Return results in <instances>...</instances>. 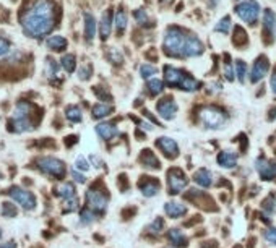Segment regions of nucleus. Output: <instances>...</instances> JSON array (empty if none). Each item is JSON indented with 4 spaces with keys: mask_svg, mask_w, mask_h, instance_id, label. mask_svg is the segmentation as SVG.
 <instances>
[{
    "mask_svg": "<svg viewBox=\"0 0 276 248\" xmlns=\"http://www.w3.org/2000/svg\"><path fill=\"white\" fill-rule=\"evenodd\" d=\"M185 75H187L185 72H182V70H179V68L169 67V65L164 68V80L169 86H177V88H181Z\"/></svg>",
    "mask_w": 276,
    "mask_h": 248,
    "instance_id": "15",
    "label": "nucleus"
},
{
    "mask_svg": "<svg viewBox=\"0 0 276 248\" xmlns=\"http://www.w3.org/2000/svg\"><path fill=\"white\" fill-rule=\"evenodd\" d=\"M10 130L15 131V133H23V131L33 130V126L28 119H12V122H10Z\"/></svg>",
    "mask_w": 276,
    "mask_h": 248,
    "instance_id": "24",
    "label": "nucleus"
},
{
    "mask_svg": "<svg viewBox=\"0 0 276 248\" xmlns=\"http://www.w3.org/2000/svg\"><path fill=\"white\" fill-rule=\"evenodd\" d=\"M29 110H31V104L24 103V101H20L17 104V107H15L13 119H28Z\"/></svg>",
    "mask_w": 276,
    "mask_h": 248,
    "instance_id": "29",
    "label": "nucleus"
},
{
    "mask_svg": "<svg viewBox=\"0 0 276 248\" xmlns=\"http://www.w3.org/2000/svg\"><path fill=\"white\" fill-rule=\"evenodd\" d=\"M164 211H166V214L167 216H171L172 219H177V217H181L184 216L187 212V207L181 205V203H177V201H171V203H166L164 205Z\"/></svg>",
    "mask_w": 276,
    "mask_h": 248,
    "instance_id": "21",
    "label": "nucleus"
},
{
    "mask_svg": "<svg viewBox=\"0 0 276 248\" xmlns=\"http://www.w3.org/2000/svg\"><path fill=\"white\" fill-rule=\"evenodd\" d=\"M187 177L181 169H171L167 172V188H169V193L179 195L187 186Z\"/></svg>",
    "mask_w": 276,
    "mask_h": 248,
    "instance_id": "6",
    "label": "nucleus"
},
{
    "mask_svg": "<svg viewBox=\"0 0 276 248\" xmlns=\"http://www.w3.org/2000/svg\"><path fill=\"white\" fill-rule=\"evenodd\" d=\"M140 161H141V164L146 167V169H151V170H158L161 167V163H160V159L156 158L155 153L150 149H145L141 153L140 156Z\"/></svg>",
    "mask_w": 276,
    "mask_h": 248,
    "instance_id": "17",
    "label": "nucleus"
},
{
    "mask_svg": "<svg viewBox=\"0 0 276 248\" xmlns=\"http://www.w3.org/2000/svg\"><path fill=\"white\" fill-rule=\"evenodd\" d=\"M229 28H231V18H229V17H224L221 21L216 24V31L224 33V34L229 33Z\"/></svg>",
    "mask_w": 276,
    "mask_h": 248,
    "instance_id": "40",
    "label": "nucleus"
},
{
    "mask_svg": "<svg viewBox=\"0 0 276 248\" xmlns=\"http://www.w3.org/2000/svg\"><path fill=\"white\" fill-rule=\"evenodd\" d=\"M185 38H187V34L184 33V29L177 26L167 28V31L164 34V42H162V49H164L166 55L181 59L184 44H185Z\"/></svg>",
    "mask_w": 276,
    "mask_h": 248,
    "instance_id": "2",
    "label": "nucleus"
},
{
    "mask_svg": "<svg viewBox=\"0 0 276 248\" xmlns=\"http://www.w3.org/2000/svg\"><path fill=\"white\" fill-rule=\"evenodd\" d=\"M65 115H67V119L70 122H81V119H83L81 109L76 107V105H69L67 110H65Z\"/></svg>",
    "mask_w": 276,
    "mask_h": 248,
    "instance_id": "32",
    "label": "nucleus"
},
{
    "mask_svg": "<svg viewBox=\"0 0 276 248\" xmlns=\"http://www.w3.org/2000/svg\"><path fill=\"white\" fill-rule=\"evenodd\" d=\"M46 45H47L50 50H57V52H60V50L67 49V39L62 36H50L47 39V42H46Z\"/></svg>",
    "mask_w": 276,
    "mask_h": 248,
    "instance_id": "26",
    "label": "nucleus"
},
{
    "mask_svg": "<svg viewBox=\"0 0 276 248\" xmlns=\"http://www.w3.org/2000/svg\"><path fill=\"white\" fill-rule=\"evenodd\" d=\"M109 59H111L114 63H120V62H122V55H120L119 50H115V49L109 50Z\"/></svg>",
    "mask_w": 276,
    "mask_h": 248,
    "instance_id": "47",
    "label": "nucleus"
},
{
    "mask_svg": "<svg viewBox=\"0 0 276 248\" xmlns=\"http://www.w3.org/2000/svg\"><path fill=\"white\" fill-rule=\"evenodd\" d=\"M111 26H112V12L111 10H106L103 18H101V23H99V34H101V39H103V41H106V39L109 38Z\"/></svg>",
    "mask_w": 276,
    "mask_h": 248,
    "instance_id": "18",
    "label": "nucleus"
},
{
    "mask_svg": "<svg viewBox=\"0 0 276 248\" xmlns=\"http://www.w3.org/2000/svg\"><path fill=\"white\" fill-rule=\"evenodd\" d=\"M161 2H169V0H161Z\"/></svg>",
    "mask_w": 276,
    "mask_h": 248,
    "instance_id": "57",
    "label": "nucleus"
},
{
    "mask_svg": "<svg viewBox=\"0 0 276 248\" xmlns=\"http://www.w3.org/2000/svg\"><path fill=\"white\" fill-rule=\"evenodd\" d=\"M22 26L29 38H43L54 28V5L50 0H36L22 17Z\"/></svg>",
    "mask_w": 276,
    "mask_h": 248,
    "instance_id": "1",
    "label": "nucleus"
},
{
    "mask_svg": "<svg viewBox=\"0 0 276 248\" xmlns=\"http://www.w3.org/2000/svg\"><path fill=\"white\" fill-rule=\"evenodd\" d=\"M224 59H226V62H224V72H223V75L226 77L228 82H232V80H234L232 63H231V60H229V55H228V54L224 55Z\"/></svg>",
    "mask_w": 276,
    "mask_h": 248,
    "instance_id": "37",
    "label": "nucleus"
},
{
    "mask_svg": "<svg viewBox=\"0 0 276 248\" xmlns=\"http://www.w3.org/2000/svg\"><path fill=\"white\" fill-rule=\"evenodd\" d=\"M236 75H237L239 82L244 83L245 75H247V63H245L244 60H237L236 62Z\"/></svg>",
    "mask_w": 276,
    "mask_h": 248,
    "instance_id": "36",
    "label": "nucleus"
},
{
    "mask_svg": "<svg viewBox=\"0 0 276 248\" xmlns=\"http://www.w3.org/2000/svg\"><path fill=\"white\" fill-rule=\"evenodd\" d=\"M0 239H2V230H0Z\"/></svg>",
    "mask_w": 276,
    "mask_h": 248,
    "instance_id": "58",
    "label": "nucleus"
},
{
    "mask_svg": "<svg viewBox=\"0 0 276 248\" xmlns=\"http://www.w3.org/2000/svg\"><path fill=\"white\" fill-rule=\"evenodd\" d=\"M218 164L221 167H226V169H231L237 164V156L231 153V151H223L218 156Z\"/></svg>",
    "mask_w": 276,
    "mask_h": 248,
    "instance_id": "22",
    "label": "nucleus"
},
{
    "mask_svg": "<svg viewBox=\"0 0 276 248\" xmlns=\"http://www.w3.org/2000/svg\"><path fill=\"white\" fill-rule=\"evenodd\" d=\"M2 214H3V217H15L18 214V209L12 203H3L2 205Z\"/></svg>",
    "mask_w": 276,
    "mask_h": 248,
    "instance_id": "38",
    "label": "nucleus"
},
{
    "mask_svg": "<svg viewBox=\"0 0 276 248\" xmlns=\"http://www.w3.org/2000/svg\"><path fill=\"white\" fill-rule=\"evenodd\" d=\"M156 72L158 70L155 67H151V65H148V63L141 65V68H140V73H141L143 78H150L151 75H156Z\"/></svg>",
    "mask_w": 276,
    "mask_h": 248,
    "instance_id": "41",
    "label": "nucleus"
},
{
    "mask_svg": "<svg viewBox=\"0 0 276 248\" xmlns=\"http://www.w3.org/2000/svg\"><path fill=\"white\" fill-rule=\"evenodd\" d=\"M76 207H78V200L71 198V200H67V203H65V206H64V211L65 212H71V211H75Z\"/></svg>",
    "mask_w": 276,
    "mask_h": 248,
    "instance_id": "45",
    "label": "nucleus"
},
{
    "mask_svg": "<svg viewBox=\"0 0 276 248\" xmlns=\"http://www.w3.org/2000/svg\"><path fill=\"white\" fill-rule=\"evenodd\" d=\"M96 36V20L91 13H85V39L91 42Z\"/></svg>",
    "mask_w": 276,
    "mask_h": 248,
    "instance_id": "20",
    "label": "nucleus"
},
{
    "mask_svg": "<svg viewBox=\"0 0 276 248\" xmlns=\"http://www.w3.org/2000/svg\"><path fill=\"white\" fill-rule=\"evenodd\" d=\"M198 117H200L203 125L208 126V128H214V130L223 128L228 122V115L224 114L221 109L214 107V105H207V107L200 109Z\"/></svg>",
    "mask_w": 276,
    "mask_h": 248,
    "instance_id": "3",
    "label": "nucleus"
},
{
    "mask_svg": "<svg viewBox=\"0 0 276 248\" xmlns=\"http://www.w3.org/2000/svg\"><path fill=\"white\" fill-rule=\"evenodd\" d=\"M8 195L12 196L18 205H22V207H24V209H33V207H36L34 195L29 193L26 190L20 188V186H10Z\"/></svg>",
    "mask_w": 276,
    "mask_h": 248,
    "instance_id": "7",
    "label": "nucleus"
},
{
    "mask_svg": "<svg viewBox=\"0 0 276 248\" xmlns=\"http://www.w3.org/2000/svg\"><path fill=\"white\" fill-rule=\"evenodd\" d=\"M86 201H88V206L91 209L98 211V212H104L107 207V198L103 191L96 190V188H90L86 191Z\"/></svg>",
    "mask_w": 276,
    "mask_h": 248,
    "instance_id": "8",
    "label": "nucleus"
},
{
    "mask_svg": "<svg viewBox=\"0 0 276 248\" xmlns=\"http://www.w3.org/2000/svg\"><path fill=\"white\" fill-rule=\"evenodd\" d=\"M162 227H164V221H162L161 217H160V219H156V221L153 222V224L150 226V227H148V229H150L151 234H160Z\"/></svg>",
    "mask_w": 276,
    "mask_h": 248,
    "instance_id": "42",
    "label": "nucleus"
},
{
    "mask_svg": "<svg viewBox=\"0 0 276 248\" xmlns=\"http://www.w3.org/2000/svg\"><path fill=\"white\" fill-rule=\"evenodd\" d=\"M0 248H17V244L15 242H7V244L0 245Z\"/></svg>",
    "mask_w": 276,
    "mask_h": 248,
    "instance_id": "55",
    "label": "nucleus"
},
{
    "mask_svg": "<svg viewBox=\"0 0 276 248\" xmlns=\"http://www.w3.org/2000/svg\"><path fill=\"white\" fill-rule=\"evenodd\" d=\"M270 68V63H268V59L265 57V55H262V57H258L257 60H255L253 67H252V72H250V82L252 83H257L260 82L265 75H267Z\"/></svg>",
    "mask_w": 276,
    "mask_h": 248,
    "instance_id": "11",
    "label": "nucleus"
},
{
    "mask_svg": "<svg viewBox=\"0 0 276 248\" xmlns=\"http://www.w3.org/2000/svg\"><path fill=\"white\" fill-rule=\"evenodd\" d=\"M8 50H10V44H8V41H5V39L0 38V55L7 54Z\"/></svg>",
    "mask_w": 276,
    "mask_h": 248,
    "instance_id": "51",
    "label": "nucleus"
},
{
    "mask_svg": "<svg viewBox=\"0 0 276 248\" xmlns=\"http://www.w3.org/2000/svg\"><path fill=\"white\" fill-rule=\"evenodd\" d=\"M156 109H158L160 117H162L164 120H171L174 119V115L177 112V104L174 103L172 98H164L156 104Z\"/></svg>",
    "mask_w": 276,
    "mask_h": 248,
    "instance_id": "10",
    "label": "nucleus"
},
{
    "mask_svg": "<svg viewBox=\"0 0 276 248\" xmlns=\"http://www.w3.org/2000/svg\"><path fill=\"white\" fill-rule=\"evenodd\" d=\"M62 67L65 68V72H69V73L73 72L75 67H76V59H75V55H71V54L64 55V57H62Z\"/></svg>",
    "mask_w": 276,
    "mask_h": 248,
    "instance_id": "35",
    "label": "nucleus"
},
{
    "mask_svg": "<svg viewBox=\"0 0 276 248\" xmlns=\"http://www.w3.org/2000/svg\"><path fill=\"white\" fill-rule=\"evenodd\" d=\"M193 180H195L197 185L203 186V188H207V186L211 185V172L208 169H198L195 172V175H193Z\"/></svg>",
    "mask_w": 276,
    "mask_h": 248,
    "instance_id": "23",
    "label": "nucleus"
},
{
    "mask_svg": "<svg viewBox=\"0 0 276 248\" xmlns=\"http://www.w3.org/2000/svg\"><path fill=\"white\" fill-rule=\"evenodd\" d=\"M94 93H96V96H98V98H101V99H103V101H111L112 98H111V96H109V93H106V91H103V89H101V86H96V88H94Z\"/></svg>",
    "mask_w": 276,
    "mask_h": 248,
    "instance_id": "48",
    "label": "nucleus"
},
{
    "mask_svg": "<svg viewBox=\"0 0 276 248\" xmlns=\"http://www.w3.org/2000/svg\"><path fill=\"white\" fill-rule=\"evenodd\" d=\"M148 91H150V94L153 96H158V94H161L162 93V89H164V83L161 82V80H151V82H148Z\"/></svg>",
    "mask_w": 276,
    "mask_h": 248,
    "instance_id": "34",
    "label": "nucleus"
},
{
    "mask_svg": "<svg viewBox=\"0 0 276 248\" xmlns=\"http://www.w3.org/2000/svg\"><path fill=\"white\" fill-rule=\"evenodd\" d=\"M276 34V15L272 10H265L263 13V36L267 38V42H272Z\"/></svg>",
    "mask_w": 276,
    "mask_h": 248,
    "instance_id": "12",
    "label": "nucleus"
},
{
    "mask_svg": "<svg viewBox=\"0 0 276 248\" xmlns=\"http://www.w3.org/2000/svg\"><path fill=\"white\" fill-rule=\"evenodd\" d=\"M156 146L162 151V153H164V156H167V158L174 159V158H177V156H179V146L172 138L161 136V138L156 140Z\"/></svg>",
    "mask_w": 276,
    "mask_h": 248,
    "instance_id": "13",
    "label": "nucleus"
},
{
    "mask_svg": "<svg viewBox=\"0 0 276 248\" xmlns=\"http://www.w3.org/2000/svg\"><path fill=\"white\" fill-rule=\"evenodd\" d=\"M36 164H38L39 170H43L44 174L47 175H52L55 179H62L65 175V165L62 161L55 159V158H49V156H43V158H39L36 161Z\"/></svg>",
    "mask_w": 276,
    "mask_h": 248,
    "instance_id": "4",
    "label": "nucleus"
},
{
    "mask_svg": "<svg viewBox=\"0 0 276 248\" xmlns=\"http://www.w3.org/2000/svg\"><path fill=\"white\" fill-rule=\"evenodd\" d=\"M96 133H98L101 138L109 141L111 138H114L119 133V130H117V126L114 124H99L96 126Z\"/></svg>",
    "mask_w": 276,
    "mask_h": 248,
    "instance_id": "19",
    "label": "nucleus"
},
{
    "mask_svg": "<svg viewBox=\"0 0 276 248\" xmlns=\"http://www.w3.org/2000/svg\"><path fill=\"white\" fill-rule=\"evenodd\" d=\"M55 72H57V63H55V60L47 59L46 60V75H47L49 78H54Z\"/></svg>",
    "mask_w": 276,
    "mask_h": 248,
    "instance_id": "39",
    "label": "nucleus"
},
{
    "mask_svg": "<svg viewBox=\"0 0 276 248\" xmlns=\"http://www.w3.org/2000/svg\"><path fill=\"white\" fill-rule=\"evenodd\" d=\"M167 239H169L171 244L176 245V247H187L185 235H184L182 230H179V229H171L169 232H167Z\"/></svg>",
    "mask_w": 276,
    "mask_h": 248,
    "instance_id": "25",
    "label": "nucleus"
},
{
    "mask_svg": "<svg viewBox=\"0 0 276 248\" xmlns=\"http://www.w3.org/2000/svg\"><path fill=\"white\" fill-rule=\"evenodd\" d=\"M135 18H137V21L140 23V24H145L148 21V15L145 10H137L135 12Z\"/></svg>",
    "mask_w": 276,
    "mask_h": 248,
    "instance_id": "46",
    "label": "nucleus"
},
{
    "mask_svg": "<svg viewBox=\"0 0 276 248\" xmlns=\"http://www.w3.org/2000/svg\"><path fill=\"white\" fill-rule=\"evenodd\" d=\"M257 170L263 180H273L276 177V161L257 159Z\"/></svg>",
    "mask_w": 276,
    "mask_h": 248,
    "instance_id": "14",
    "label": "nucleus"
},
{
    "mask_svg": "<svg viewBox=\"0 0 276 248\" xmlns=\"http://www.w3.org/2000/svg\"><path fill=\"white\" fill-rule=\"evenodd\" d=\"M57 193L62 196L64 200H71V198H75V186L71 184H62L59 186Z\"/></svg>",
    "mask_w": 276,
    "mask_h": 248,
    "instance_id": "31",
    "label": "nucleus"
},
{
    "mask_svg": "<svg viewBox=\"0 0 276 248\" xmlns=\"http://www.w3.org/2000/svg\"><path fill=\"white\" fill-rule=\"evenodd\" d=\"M75 165H76V169H80V170H88V169H90L88 161H86L83 156H78V158H76Z\"/></svg>",
    "mask_w": 276,
    "mask_h": 248,
    "instance_id": "44",
    "label": "nucleus"
},
{
    "mask_svg": "<svg viewBox=\"0 0 276 248\" xmlns=\"http://www.w3.org/2000/svg\"><path fill=\"white\" fill-rule=\"evenodd\" d=\"M71 175H73V179L78 182V184H85V175L78 174V170H71Z\"/></svg>",
    "mask_w": 276,
    "mask_h": 248,
    "instance_id": "52",
    "label": "nucleus"
},
{
    "mask_svg": "<svg viewBox=\"0 0 276 248\" xmlns=\"http://www.w3.org/2000/svg\"><path fill=\"white\" fill-rule=\"evenodd\" d=\"M270 84H272V91L276 94V67H275L273 73H272V80H270Z\"/></svg>",
    "mask_w": 276,
    "mask_h": 248,
    "instance_id": "53",
    "label": "nucleus"
},
{
    "mask_svg": "<svg viewBox=\"0 0 276 248\" xmlns=\"http://www.w3.org/2000/svg\"><path fill=\"white\" fill-rule=\"evenodd\" d=\"M115 28H117V34H122L127 28V13L122 8L117 10L115 13Z\"/></svg>",
    "mask_w": 276,
    "mask_h": 248,
    "instance_id": "30",
    "label": "nucleus"
},
{
    "mask_svg": "<svg viewBox=\"0 0 276 248\" xmlns=\"http://www.w3.org/2000/svg\"><path fill=\"white\" fill-rule=\"evenodd\" d=\"M232 42H234V45H237V47H244V45H247L249 38H247V33H245V29L242 26H236V28H234Z\"/></svg>",
    "mask_w": 276,
    "mask_h": 248,
    "instance_id": "27",
    "label": "nucleus"
},
{
    "mask_svg": "<svg viewBox=\"0 0 276 248\" xmlns=\"http://www.w3.org/2000/svg\"><path fill=\"white\" fill-rule=\"evenodd\" d=\"M219 2V0H211V7H214V5H216Z\"/></svg>",
    "mask_w": 276,
    "mask_h": 248,
    "instance_id": "56",
    "label": "nucleus"
},
{
    "mask_svg": "<svg viewBox=\"0 0 276 248\" xmlns=\"http://www.w3.org/2000/svg\"><path fill=\"white\" fill-rule=\"evenodd\" d=\"M75 143H76V136H67V138H65V145L67 146H71Z\"/></svg>",
    "mask_w": 276,
    "mask_h": 248,
    "instance_id": "54",
    "label": "nucleus"
},
{
    "mask_svg": "<svg viewBox=\"0 0 276 248\" xmlns=\"http://www.w3.org/2000/svg\"><path fill=\"white\" fill-rule=\"evenodd\" d=\"M236 13L241 17L245 23L255 24L260 15V5L255 0H245V2L239 3L236 7Z\"/></svg>",
    "mask_w": 276,
    "mask_h": 248,
    "instance_id": "5",
    "label": "nucleus"
},
{
    "mask_svg": "<svg viewBox=\"0 0 276 248\" xmlns=\"http://www.w3.org/2000/svg\"><path fill=\"white\" fill-rule=\"evenodd\" d=\"M93 221H94V214L90 209L81 211V222H83V224H91Z\"/></svg>",
    "mask_w": 276,
    "mask_h": 248,
    "instance_id": "43",
    "label": "nucleus"
},
{
    "mask_svg": "<svg viewBox=\"0 0 276 248\" xmlns=\"http://www.w3.org/2000/svg\"><path fill=\"white\" fill-rule=\"evenodd\" d=\"M138 186H140L141 193L148 196V198L155 196L158 191H160V182L155 180L153 177H145V180H141L140 184H138Z\"/></svg>",
    "mask_w": 276,
    "mask_h": 248,
    "instance_id": "16",
    "label": "nucleus"
},
{
    "mask_svg": "<svg viewBox=\"0 0 276 248\" xmlns=\"http://www.w3.org/2000/svg\"><path fill=\"white\" fill-rule=\"evenodd\" d=\"M179 89H184V91H188V93H192V91L198 89V82L193 77H190V75H185V78H184V82L181 84V88Z\"/></svg>",
    "mask_w": 276,
    "mask_h": 248,
    "instance_id": "33",
    "label": "nucleus"
},
{
    "mask_svg": "<svg viewBox=\"0 0 276 248\" xmlns=\"http://www.w3.org/2000/svg\"><path fill=\"white\" fill-rule=\"evenodd\" d=\"M112 110H114V107H112L111 104H104V103L96 104L93 107V117L94 119H104V117H107V115L112 114Z\"/></svg>",
    "mask_w": 276,
    "mask_h": 248,
    "instance_id": "28",
    "label": "nucleus"
},
{
    "mask_svg": "<svg viewBox=\"0 0 276 248\" xmlns=\"http://www.w3.org/2000/svg\"><path fill=\"white\" fill-rule=\"evenodd\" d=\"M203 52V44L197 36L193 34H187L185 38V44H184V50H182V57H197Z\"/></svg>",
    "mask_w": 276,
    "mask_h": 248,
    "instance_id": "9",
    "label": "nucleus"
},
{
    "mask_svg": "<svg viewBox=\"0 0 276 248\" xmlns=\"http://www.w3.org/2000/svg\"><path fill=\"white\" fill-rule=\"evenodd\" d=\"M265 239H267L270 244L276 245V229H270L267 230V234H265Z\"/></svg>",
    "mask_w": 276,
    "mask_h": 248,
    "instance_id": "50",
    "label": "nucleus"
},
{
    "mask_svg": "<svg viewBox=\"0 0 276 248\" xmlns=\"http://www.w3.org/2000/svg\"><path fill=\"white\" fill-rule=\"evenodd\" d=\"M80 80H88L91 77V67L88 65V67H81L80 68V73H78Z\"/></svg>",
    "mask_w": 276,
    "mask_h": 248,
    "instance_id": "49",
    "label": "nucleus"
}]
</instances>
